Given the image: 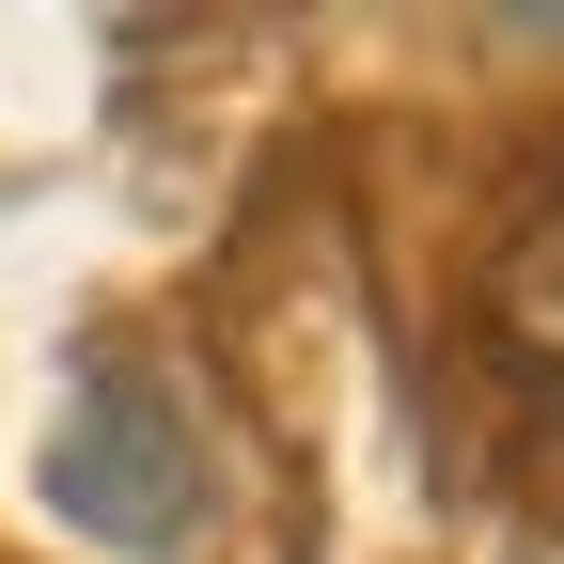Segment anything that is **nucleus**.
Segmentation results:
<instances>
[{"mask_svg": "<svg viewBox=\"0 0 564 564\" xmlns=\"http://www.w3.org/2000/svg\"><path fill=\"white\" fill-rule=\"evenodd\" d=\"M47 502L79 518L95 549H173L204 518V440H188V392L158 361H79V392H63L47 423Z\"/></svg>", "mask_w": 564, "mask_h": 564, "instance_id": "1", "label": "nucleus"}, {"mask_svg": "<svg viewBox=\"0 0 564 564\" xmlns=\"http://www.w3.org/2000/svg\"><path fill=\"white\" fill-rule=\"evenodd\" d=\"M486 329H502L518 361H533V377L564 392V188L533 204V220H518V251L486 267Z\"/></svg>", "mask_w": 564, "mask_h": 564, "instance_id": "2", "label": "nucleus"}]
</instances>
